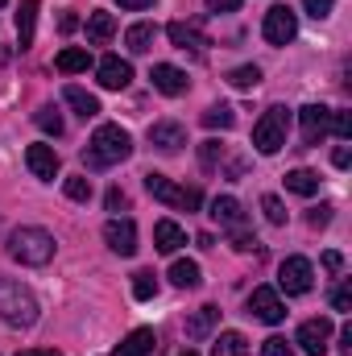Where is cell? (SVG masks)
Returning a JSON list of instances; mask_svg holds the SVG:
<instances>
[{"label":"cell","instance_id":"obj_13","mask_svg":"<svg viewBox=\"0 0 352 356\" xmlns=\"http://www.w3.org/2000/svg\"><path fill=\"white\" fill-rule=\"evenodd\" d=\"M150 145L162 154H178L186 145V129L178 120H158V124H150Z\"/></svg>","mask_w":352,"mask_h":356},{"label":"cell","instance_id":"obj_1","mask_svg":"<svg viewBox=\"0 0 352 356\" xmlns=\"http://www.w3.org/2000/svg\"><path fill=\"white\" fill-rule=\"evenodd\" d=\"M129 154H133V137H129L120 124H99V129L91 133L88 149H83V162H88L91 170H99V166L125 162Z\"/></svg>","mask_w":352,"mask_h":356},{"label":"cell","instance_id":"obj_45","mask_svg":"<svg viewBox=\"0 0 352 356\" xmlns=\"http://www.w3.org/2000/svg\"><path fill=\"white\" fill-rule=\"evenodd\" d=\"M340 353L352 356V323H344V327H340Z\"/></svg>","mask_w":352,"mask_h":356},{"label":"cell","instance_id":"obj_29","mask_svg":"<svg viewBox=\"0 0 352 356\" xmlns=\"http://www.w3.org/2000/svg\"><path fill=\"white\" fill-rule=\"evenodd\" d=\"M203 124H207V129H232V124H237V112H232L228 104H211V108L203 112Z\"/></svg>","mask_w":352,"mask_h":356},{"label":"cell","instance_id":"obj_44","mask_svg":"<svg viewBox=\"0 0 352 356\" xmlns=\"http://www.w3.org/2000/svg\"><path fill=\"white\" fill-rule=\"evenodd\" d=\"M323 269H328V273H340V269H344V257H340V253H323Z\"/></svg>","mask_w":352,"mask_h":356},{"label":"cell","instance_id":"obj_46","mask_svg":"<svg viewBox=\"0 0 352 356\" xmlns=\"http://www.w3.org/2000/svg\"><path fill=\"white\" fill-rule=\"evenodd\" d=\"M332 162L340 166V170H349V162H352V154H349V145H340L336 154H332Z\"/></svg>","mask_w":352,"mask_h":356},{"label":"cell","instance_id":"obj_33","mask_svg":"<svg viewBox=\"0 0 352 356\" xmlns=\"http://www.w3.org/2000/svg\"><path fill=\"white\" fill-rule=\"evenodd\" d=\"M63 191H67V199H75V203H88L91 199V178L88 175H71L63 182Z\"/></svg>","mask_w":352,"mask_h":356},{"label":"cell","instance_id":"obj_31","mask_svg":"<svg viewBox=\"0 0 352 356\" xmlns=\"http://www.w3.org/2000/svg\"><path fill=\"white\" fill-rule=\"evenodd\" d=\"M33 120H38V129H42V133H50V137H63V116H58L50 104H46V108H38V112H33Z\"/></svg>","mask_w":352,"mask_h":356},{"label":"cell","instance_id":"obj_20","mask_svg":"<svg viewBox=\"0 0 352 356\" xmlns=\"http://www.w3.org/2000/svg\"><path fill=\"white\" fill-rule=\"evenodd\" d=\"M216 323H220V307H199V311L186 319V340H207Z\"/></svg>","mask_w":352,"mask_h":356},{"label":"cell","instance_id":"obj_18","mask_svg":"<svg viewBox=\"0 0 352 356\" xmlns=\"http://www.w3.org/2000/svg\"><path fill=\"white\" fill-rule=\"evenodd\" d=\"M158 348V336L150 332V327H137V332H129L116 348H112V356H150Z\"/></svg>","mask_w":352,"mask_h":356},{"label":"cell","instance_id":"obj_21","mask_svg":"<svg viewBox=\"0 0 352 356\" xmlns=\"http://www.w3.org/2000/svg\"><path fill=\"white\" fill-rule=\"evenodd\" d=\"M33 25H38V0H21V8H17V46L21 50L33 46Z\"/></svg>","mask_w":352,"mask_h":356},{"label":"cell","instance_id":"obj_41","mask_svg":"<svg viewBox=\"0 0 352 356\" xmlns=\"http://www.w3.org/2000/svg\"><path fill=\"white\" fill-rule=\"evenodd\" d=\"M328 220H332V207H328V203H323V207H315V211L307 216V224H311V228H323Z\"/></svg>","mask_w":352,"mask_h":356},{"label":"cell","instance_id":"obj_50","mask_svg":"<svg viewBox=\"0 0 352 356\" xmlns=\"http://www.w3.org/2000/svg\"><path fill=\"white\" fill-rule=\"evenodd\" d=\"M4 4H8V0H0V8H4Z\"/></svg>","mask_w":352,"mask_h":356},{"label":"cell","instance_id":"obj_11","mask_svg":"<svg viewBox=\"0 0 352 356\" xmlns=\"http://www.w3.org/2000/svg\"><path fill=\"white\" fill-rule=\"evenodd\" d=\"M328 120H332V108H323V104H307V108L298 112L303 141H307V145H319V141L328 137Z\"/></svg>","mask_w":352,"mask_h":356},{"label":"cell","instance_id":"obj_37","mask_svg":"<svg viewBox=\"0 0 352 356\" xmlns=\"http://www.w3.org/2000/svg\"><path fill=\"white\" fill-rule=\"evenodd\" d=\"M199 158H203V166H216V162H224V145L220 141H203Z\"/></svg>","mask_w":352,"mask_h":356},{"label":"cell","instance_id":"obj_49","mask_svg":"<svg viewBox=\"0 0 352 356\" xmlns=\"http://www.w3.org/2000/svg\"><path fill=\"white\" fill-rule=\"evenodd\" d=\"M178 356H199V353H191V348H186V353H178Z\"/></svg>","mask_w":352,"mask_h":356},{"label":"cell","instance_id":"obj_2","mask_svg":"<svg viewBox=\"0 0 352 356\" xmlns=\"http://www.w3.org/2000/svg\"><path fill=\"white\" fill-rule=\"evenodd\" d=\"M0 319L13 327H33L38 323V298L29 294V286L13 282L0 273Z\"/></svg>","mask_w":352,"mask_h":356},{"label":"cell","instance_id":"obj_40","mask_svg":"<svg viewBox=\"0 0 352 356\" xmlns=\"http://www.w3.org/2000/svg\"><path fill=\"white\" fill-rule=\"evenodd\" d=\"M332 4H336V0H303V8H307L315 21H323V17L332 13Z\"/></svg>","mask_w":352,"mask_h":356},{"label":"cell","instance_id":"obj_39","mask_svg":"<svg viewBox=\"0 0 352 356\" xmlns=\"http://www.w3.org/2000/svg\"><path fill=\"white\" fill-rule=\"evenodd\" d=\"M332 307H336V311H352V286H349V282H344V286H336Z\"/></svg>","mask_w":352,"mask_h":356},{"label":"cell","instance_id":"obj_27","mask_svg":"<svg viewBox=\"0 0 352 356\" xmlns=\"http://www.w3.org/2000/svg\"><path fill=\"white\" fill-rule=\"evenodd\" d=\"M170 282H175L178 290H195V286L203 282V273H199L195 261H175V266H170Z\"/></svg>","mask_w":352,"mask_h":356},{"label":"cell","instance_id":"obj_28","mask_svg":"<svg viewBox=\"0 0 352 356\" xmlns=\"http://www.w3.org/2000/svg\"><path fill=\"white\" fill-rule=\"evenodd\" d=\"M286 191H294V195H315V191H319V175H315V170H290V175H286Z\"/></svg>","mask_w":352,"mask_h":356},{"label":"cell","instance_id":"obj_10","mask_svg":"<svg viewBox=\"0 0 352 356\" xmlns=\"http://www.w3.org/2000/svg\"><path fill=\"white\" fill-rule=\"evenodd\" d=\"M328 340H332V319H307L303 327H298V344H303V353L307 356H328Z\"/></svg>","mask_w":352,"mask_h":356},{"label":"cell","instance_id":"obj_24","mask_svg":"<svg viewBox=\"0 0 352 356\" xmlns=\"http://www.w3.org/2000/svg\"><path fill=\"white\" fill-rule=\"evenodd\" d=\"M63 99H67V104H71V108H75V112H79L83 120H91V116H99V99H95L91 91L75 88V83H67V88H63Z\"/></svg>","mask_w":352,"mask_h":356},{"label":"cell","instance_id":"obj_48","mask_svg":"<svg viewBox=\"0 0 352 356\" xmlns=\"http://www.w3.org/2000/svg\"><path fill=\"white\" fill-rule=\"evenodd\" d=\"M116 4H120V8H150L154 0H116Z\"/></svg>","mask_w":352,"mask_h":356},{"label":"cell","instance_id":"obj_35","mask_svg":"<svg viewBox=\"0 0 352 356\" xmlns=\"http://www.w3.org/2000/svg\"><path fill=\"white\" fill-rule=\"evenodd\" d=\"M262 356H294V348L286 344V336H269L262 344Z\"/></svg>","mask_w":352,"mask_h":356},{"label":"cell","instance_id":"obj_47","mask_svg":"<svg viewBox=\"0 0 352 356\" xmlns=\"http://www.w3.org/2000/svg\"><path fill=\"white\" fill-rule=\"evenodd\" d=\"M17 356H63V353H54V348H25V353H17Z\"/></svg>","mask_w":352,"mask_h":356},{"label":"cell","instance_id":"obj_17","mask_svg":"<svg viewBox=\"0 0 352 356\" xmlns=\"http://www.w3.org/2000/svg\"><path fill=\"white\" fill-rule=\"evenodd\" d=\"M150 79H154V88L162 91V95H182V91L191 88L186 71H178V67H170V63H158V67L150 71Z\"/></svg>","mask_w":352,"mask_h":356},{"label":"cell","instance_id":"obj_30","mask_svg":"<svg viewBox=\"0 0 352 356\" xmlns=\"http://www.w3.org/2000/svg\"><path fill=\"white\" fill-rule=\"evenodd\" d=\"M228 83L237 91H253L262 83V67H237V71H228Z\"/></svg>","mask_w":352,"mask_h":356},{"label":"cell","instance_id":"obj_3","mask_svg":"<svg viewBox=\"0 0 352 356\" xmlns=\"http://www.w3.org/2000/svg\"><path fill=\"white\" fill-rule=\"evenodd\" d=\"M8 257L21 266H46L54 257V236L46 228H17L8 236Z\"/></svg>","mask_w":352,"mask_h":356},{"label":"cell","instance_id":"obj_23","mask_svg":"<svg viewBox=\"0 0 352 356\" xmlns=\"http://www.w3.org/2000/svg\"><path fill=\"white\" fill-rule=\"evenodd\" d=\"M154 38H158V25H150V21H137V25H129V33H125V46H129L133 54H150Z\"/></svg>","mask_w":352,"mask_h":356},{"label":"cell","instance_id":"obj_26","mask_svg":"<svg viewBox=\"0 0 352 356\" xmlns=\"http://www.w3.org/2000/svg\"><path fill=\"white\" fill-rule=\"evenodd\" d=\"M211 356H249V340L241 332H220L211 344Z\"/></svg>","mask_w":352,"mask_h":356},{"label":"cell","instance_id":"obj_22","mask_svg":"<svg viewBox=\"0 0 352 356\" xmlns=\"http://www.w3.org/2000/svg\"><path fill=\"white\" fill-rule=\"evenodd\" d=\"M112 33H116V17L104 13V8H95V13L88 17V46H104V42H112Z\"/></svg>","mask_w":352,"mask_h":356},{"label":"cell","instance_id":"obj_8","mask_svg":"<svg viewBox=\"0 0 352 356\" xmlns=\"http://www.w3.org/2000/svg\"><path fill=\"white\" fill-rule=\"evenodd\" d=\"M104 241H108V249H112V253L133 257V253H137V224H133L129 216H125V220L116 216V220H108V224H104Z\"/></svg>","mask_w":352,"mask_h":356},{"label":"cell","instance_id":"obj_15","mask_svg":"<svg viewBox=\"0 0 352 356\" xmlns=\"http://www.w3.org/2000/svg\"><path fill=\"white\" fill-rule=\"evenodd\" d=\"M166 33H170V42H175L178 50H191V54H203V50L211 46V42L199 33V25H191V21H170Z\"/></svg>","mask_w":352,"mask_h":356},{"label":"cell","instance_id":"obj_9","mask_svg":"<svg viewBox=\"0 0 352 356\" xmlns=\"http://www.w3.org/2000/svg\"><path fill=\"white\" fill-rule=\"evenodd\" d=\"M249 315H257L262 323H282V319H286V302L278 298L273 286H257V290L249 294Z\"/></svg>","mask_w":352,"mask_h":356},{"label":"cell","instance_id":"obj_12","mask_svg":"<svg viewBox=\"0 0 352 356\" xmlns=\"http://www.w3.org/2000/svg\"><path fill=\"white\" fill-rule=\"evenodd\" d=\"M25 166L33 170V178H42V182H54L58 178V154H54V145H29L25 149Z\"/></svg>","mask_w":352,"mask_h":356},{"label":"cell","instance_id":"obj_32","mask_svg":"<svg viewBox=\"0 0 352 356\" xmlns=\"http://www.w3.org/2000/svg\"><path fill=\"white\" fill-rule=\"evenodd\" d=\"M154 294H158V277H154L150 269H137V273H133V298L145 302V298H154Z\"/></svg>","mask_w":352,"mask_h":356},{"label":"cell","instance_id":"obj_36","mask_svg":"<svg viewBox=\"0 0 352 356\" xmlns=\"http://www.w3.org/2000/svg\"><path fill=\"white\" fill-rule=\"evenodd\" d=\"M328 129H332L336 137H344V141H349V137H352V116H349V112H332Z\"/></svg>","mask_w":352,"mask_h":356},{"label":"cell","instance_id":"obj_7","mask_svg":"<svg viewBox=\"0 0 352 356\" xmlns=\"http://www.w3.org/2000/svg\"><path fill=\"white\" fill-rule=\"evenodd\" d=\"M315 286V269L307 257H286L282 266H278V290H286V294H307Z\"/></svg>","mask_w":352,"mask_h":356},{"label":"cell","instance_id":"obj_25","mask_svg":"<svg viewBox=\"0 0 352 356\" xmlns=\"http://www.w3.org/2000/svg\"><path fill=\"white\" fill-rule=\"evenodd\" d=\"M54 67H58L63 75H79V71H88L91 67V54L83 50V46H67V50L54 58Z\"/></svg>","mask_w":352,"mask_h":356},{"label":"cell","instance_id":"obj_43","mask_svg":"<svg viewBox=\"0 0 352 356\" xmlns=\"http://www.w3.org/2000/svg\"><path fill=\"white\" fill-rule=\"evenodd\" d=\"M207 8H211V13H237L241 0H207Z\"/></svg>","mask_w":352,"mask_h":356},{"label":"cell","instance_id":"obj_42","mask_svg":"<svg viewBox=\"0 0 352 356\" xmlns=\"http://www.w3.org/2000/svg\"><path fill=\"white\" fill-rule=\"evenodd\" d=\"M120 207H129V199H125V191H108V211H120Z\"/></svg>","mask_w":352,"mask_h":356},{"label":"cell","instance_id":"obj_14","mask_svg":"<svg viewBox=\"0 0 352 356\" xmlns=\"http://www.w3.org/2000/svg\"><path fill=\"white\" fill-rule=\"evenodd\" d=\"M133 83V67L125 63V58H116V54H108V58H99V88L108 91H120Z\"/></svg>","mask_w":352,"mask_h":356},{"label":"cell","instance_id":"obj_6","mask_svg":"<svg viewBox=\"0 0 352 356\" xmlns=\"http://www.w3.org/2000/svg\"><path fill=\"white\" fill-rule=\"evenodd\" d=\"M262 33H265V42H269V46H286V42H294V38H298V17H294L286 4H273V8L265 13Z\"/></svg>","mask_w":352,"mask_h":356},{"label":"cell","instance_id":"obj_38","mask_svg":"<svg viewBox=\"0 0 352 356\" xmlns=\"http://www.w3.org/2000/svg\"><path fill=\"white\" fill-rule=\"evenodd\" d=\"M232 249H237V253H262L257 236H249V232H237V236H232Z\"/></svg>","mask_w":352,"mask_h":356},{"label":"cell","instance_id":"obj_34","mask_svg":"<svg viewBox=\"0 0 352 356\" xmlns=\"http://www.w3.org/2000/svg\"><path fill=\"white\" fill-rule=\"evenodd\" d=\"M262 211H265V220H269V224H286V207H282V199H278V195H265Z\"/></svg>","mask_w":352,"mask_h":356},{"label":"cell","instance_id":"obj_16","mask_svg":"<svg viewBox=\"0 0 352 356\" xmlns=\"http://www.w3.org/2000/svg\"><path fill=\"white\" fill-rule=\"evenodd\" d=\"M211 220L220 224V228H232V232H245V207L232 199V195H220L216 203H211Z\"/></svg>","mask_w":352,"mask_h":356},{"label":"cell","instance_id":"obj_5","mask_svg":"<svg viewBox=\"0 0 352 356\" xmlns=\"http://www.w3.org/2000/svg\"><path fill=\"white\" fill-rule=\"evenodd\" d=\"M145 191H150L158 203H166V207H199V203H203V195H199L195 186H186V191H182V186H175L170 178L158 175V170H150V175H145Z\"/></svg>","mask_w":352,"mask_h":356},{"label":"cell","instance_id":"obj_19","mask_svg":"<svg viewBox=\"0 0 352 356\" xmlns=\"http://www.w3.org/2000/svg\"><path fill=\"white\" fill-rule=\"evenodd\" d=\"M182 245H186V232L178 228L175 220H158L154 224V249L158 253H178Z\"/></svg>","mask_w":352,"mask_h":356},{"label":"cell","instance_id":"obj_4","mask_svg":"<svg viewBox=\"0 0 352 356\" xmlns=\"http://www.w3.org/2000/svg\"><path fill=\"white\" fill-rule=\"evenodd\" d=\"M286 133H290V112L282 108V104H273V108H265L262 120L253 124V149L257 154H278L282 145H286Z\"/></svg>","mask_w":352,"mask_h":356}]
</instances>
